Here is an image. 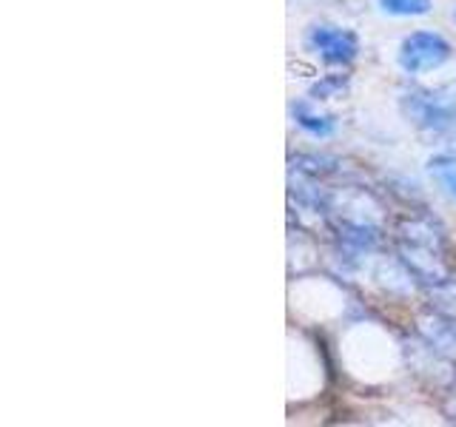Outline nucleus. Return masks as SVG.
I'll use <instances>...</instances> for the list:
<instances>
[{
    "label": "nucleus",
    "instance_id": "1a4fd4ad",
    "mask_svg": "<svg viewBox=\"0 0 456 427\" xmlns=\"http://www.w3.org/2000/svg\"><path fill=\"white\" fill-rule=\"evenodd\" d=\"M453 419H456V405H453Z\"/></svg>",
    "mask_w": 456,
    "mask_h": 427
},
{
    "label": "nucleus",
    "instance_id": "7ed1b4c3",
    "mask_svg": "<svg viewBox=\"0 0 456 427\" xmlns=\"http://www.w3.org/2000/svg\"><path fill=\"white\" fill-rule=\"evenodd\" d=\"M451 43L436 32H413L399 46V66L408 75H422V71H434L442 63H448Z\"/></svg>",
    "mask_w": 456,
    "mask_h": 427
},
{
    "label": "nucleus",
    "instance_id": "39448f33",
    "mask_svg": "<svg viewBox=\"0 0 456 427\" xmlns=\"http://www.w3.org/2000/svg\"><path fill=\"white\" fill-rule=\"evenodd\" d=\"M291 111H294L297 125H299V128H305L308 134H314V137H328V134H334L337 120H334V117H328V114L311 111L308 103H297Z\"/></svg>",
    "mask_w": 456,
    "mask_h": 427
},
{
    "label": "nucleus",
    "instance_id": "0eeeda50",
    "mask_svg": "<svg viewBox=\"0 0 456 427\" xmlns=\"http://www.w3.org/2000/svg\"><path fill=\"white\" fill-rule=\"evenodd\" d=\"M428 331V327H425ZM428 342L439 350V353H453L456 356V325L453 322H436L431 331H428Z\"/></svg>",
    "mask_w": 456,
    "mask_h": 427
},
{
    "label": "nucleus",
    "instance_id": "20e7f679",
    "mask_svg": "<svg viewBox=\"0 0 456 427\" xmlns=\"http://www.w3.org/2000/svg\"><path fill=\"white\" fill-rule=\"evenodd\" d=\"M305 46L311 52H317L325 63H351L356 60V54H360V37H356L351 28L317 23L308 28Z\"/></svg>",
    "mask_w": 456,
    "mask_h": 427
},
{
    "label": "nucleus",
    "instance_id": "6e6552de",
    "mask_svg": "<svg viewBox=\"0 0 456 427\" xmlns=\"http://www.w3.org/2000/svg\"><path fill=\"white\" fill-rule=\"evenodd\" d=\"M431 171L442 189H445V194L456 199V160L453 157H436V160H431Z\"/></svg>",
    "mask_w": 456,
    "mask_h": 427
},
{
    "label": "nucleus",
    "instance_id": "423d86ee",
    "mask_svg": "<svg viewBox=\"0 0 456 427\" xmlns=\"http://www.w3.org/2000/svg\"><path fill=\"white\" fill-rule=\"evenodd\" d=\"M379 6L396 18H422L434 9V0H379Z\"/></svg>",
    "mask_w": 456,
    "mask_h": 427
},
{
    "label": "nucleus",
    "instance_id": "f257e3e1",
    "mask_svg": "<svg viewBox=\"0 0 456 427\" xmlns=\"http://www.w3.org/2000/svg\"><path fill=\"white\" fill-rule=\"evenodd\" d=\"M399 256L408 274L428 285H448L453 277L445 234L431 220H405L399 225Z\"/></svg>",
    "mask_w": 456,
    "mask_h": 427
},
{
    "label": "nucleus",
    "instance_id": "f03ea898",
    "mask_svg": "<svg viewBox=\"0 0 456 427\" xmlns=\"http://www.w3.org/2000/svg\"><path fill=\"white\" fill-rule=\"evenodd\" d=\"M408 111H411V120L419 125V132L428 140H436L448 154H456V111L448 103L413 94Z\"/></svg>",
    "mask_w": 456,
    "mask_h": 427
}]
</instances>
